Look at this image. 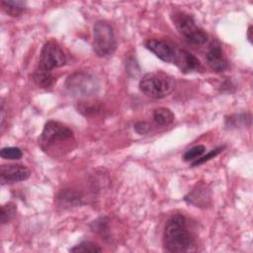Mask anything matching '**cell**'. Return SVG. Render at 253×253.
<instances>
[{
    "instance_id": "7a4b0ae2",
    "label": "cell",
    "mask_w": 253,
    "mask_h": 253,
    "mask_svg": "<svg viewBox=\"0 0 253 253\" xmlns=\"http://www.w3.org/2000/svg\"><path fill=\"white\" fill-rule=\"evenodd\" d=\"M195 238L189 229L188 219L183 214L171 216L164 228L163 245L168 252H186L194 244Z\"/></svg>"
},
{
    "instance_id": "8fae6325",
    "label": "cell",
    "mask_w": 253,
    "mask_h": 253,
    "mask_svg": "<svg viewBox=\"0 0 253 253\" xmlns=\"http://www.w3.org/2000/svg\"><path fill=\"white\" fill-rule=\"evenodd\" d=\"M185 201L195 207L206 208L211 203V191L206 184L199 183L185 196Z\"/></svg>"
},
{
    "instance_id": "ffe728a7",
    "label": "cell",
    "mask_w": 253,
    "mask_h": 253,
    "mask_svg": "<svg viewBox=\"0 0 253 253\" xmlns=\"http://www.w3.org/2000/svg\"><path fill=\"white\" fill-rule=\"evenodd\" d=\"M205 151H206L205 145H202V144L196 145L184 153L183 159L185 161H194V160L198 159L200 156H202Z\"/></svg>"
},
{
    "instance_id": "6da1fadb",
    "label": "cell",
    "mask_w": 253,
    "mask_h": 253,
    "mask_svg": "<svg viewBox=\"0 0 253 253\" xmlns=\"http://www.w3.org/2000/svg\"><path fill=\"white\" fill-rule=\"evenodd\" d=\"M74 133L67 126L57 121H48L39 137V145L47 154L58 156L72 149Z\"/></svg>"
},
{
    "instance_id": "52a82bcc",
    "label": "cell",
    "mask_w": 253,
    "mask_h": 253,
    "mask_svg": "<svg viewBox=\"0 0 253 253\" xmlns=\"http://www.w3.org/2000/svg\"><path fill=\"white\" fill-rule=\"evenodd\" d=\"M66 62V56L59 43L53 40L47 41L42 47L38 67L51 71L61 67Z\"/></svg>"
},
{
    "instance_id": "4fadbf2b",
    "label": "cell",
    "mask_w": 253,
    "mask_h": 253,
    "mask_svg": "<svg viewBox=\"0 0 253 253\" xmlns=\"http://www.w3.org/2000/svg\"><path fill=\"white\" fill-rule=\"evenodd\" d=\"M33 80L34 82L41 88L47 89L51 87L55 83V77L51 73V71H47L44 69H42L40 67H37L36 70L33 72Z\"/></svg>"
},
{
    "instance_id": "603a6c76",
    "label": "cell",
    "mask_w": 253,
    "mask_h": 253,
    "mask_svg": "<svg viewBox=\"0 0 253 253\" xmlns=\"http://www.w3.org/2000/svg\"><path fill=\"white\" fill-rule=\"evenodd\" d=\"M251 34H252V26L250 25V26L248 27V30H247V39H248V41H249V42H251V41H252Z\"/></svg>"
},
{
    "instance_id": "8992f818",
    "label": "cell",
    "mask_w": 253,
    "mask_h": 253,
    "mask_svg": "<svg viewBox=\"0 0 253 253\" xmlns=\"http://www.w3.org/2000/svg\"><path fill=\"white\" fill-rule=\"evenodd\" d=\"M173 23L180 35L190 43L201 45L208 40L206 32L198 26L195 19L185 12H176L172 17Z\"/></svg>"
},
{
    "instance_id": "9c48e42d",
    "label": "cell",
    "mask_w": 253,
    "mask_h": 253,
    "mask_svg": "<svg viewBox=\"0 0 253 253\" xmlns=\"http://www.w3.org/2000/svg\"><path fill=\"white\" fill-rule=\"evenodd\" d=\"M31 175L28 167L21 164H4L0 167V182L2 185L14 184L27 180Z\"/></svg>"
},
{
    "instance_id": "9a60e30c",
    "label": "cell",
    "mask_w": 253,
    "mask_h": 253,
    "mask_svg": "<svg viewBox=\"0 0 253 253\" xmlns=\"http://www.w3.org/2000/svg\"><path fill=\"white\" fill-rule=\"evenodd\" d=\"M81 197L78 193L73 192V191H69V190H65L59 193V195L57 196V202L59 204V206L61 207H73V206H77L81 204Z\"/></svg>"
},
{
    "instance_id": "3957f363",
    "label": "cell",
    "mask_w": 253,
    "mask_h": 253,
    "mask_svg": "<svg viewBox=\"0 0 253 253\" xmlns=\"http://www.w3.org/2000/svg\"><path fill=\"white\" fill-rule=\"evenodd\" d=\"M175 88V79L163 72H149L139 81L140 91L147 97L162 99Z\"/></svg>"
},
{
    "instance_id": "5b68a950",
    "label": "cell",
    "mask_w": 253,
    "mask_h": 253,
    "mask_svg": "<svg viewBox=\"0 0 253 253\" xmlns=\"http://www.w3.org/2000/svg\"><path fill=\"white\" fill-rule=\"evenodd\" d=\"M65 87L73 97L88 98L97 94L100 85L93 74L80 70L73 72L67 77Z\"/></svg>"
},
{
    "instance_id": "e0dca14e",
    "label": "cell",
    "mask_w": 253,
    "mask_h": 253,
    "mask_svg": "<svg viewBox=\"0 0 253 253\" xmlns=\"http://www.w3.org/2000/svg\"><path fill=\"white\" fill-rule=\"evenodd\" d=\"M17 208L13 203H8L6 205H3L1 207V212H0V220L2 224H5L9 222L16 214Z\"/></svg>"
},
{
    "instance_id": "d6986e66",
    "label": "cell",
    "mask_w": 253,
    "mask_h": 253,
    "mask_svg": "<svg viewBox=\"0 0 253 253\" xmlns=\"http://www.w3.org/2000/svg\"><path fill=\"white\" fill-rule=\"evenodd\" d=\"M0 156L3 159L18 160L23 156V152L19 147H14V146L3 147L0 151Z\"/></svg>"
},
{
    "instance_id": "5bb4252c",
    "label": "cell",
    "mask_w": 253,
    "mask_h": 253,
    "mask_svg": "<svg viewBox=\"0 0 253 253\" xmlns=\"http://www.w3.org/2000/svg\"><path fill=\"white\" fill-rule=\"evenodd\" d=\"M152 118H153L154 123L157 126H169L170 124L173 123V121L175 119V116H174L173 112L170 109L160 107V108H157L153 111Z\"/></svg>"
},
{
    "instance_id": "ba28073f",
    "label": "cell",
    "mask_w": 253,
    "mask_h": 253,
    "mask_svg": "<svg viewBox=\"0 0 253 253\" xmlns=\"http://www.w3.org/2000/svg\"><path fill=\"white\" fill-rule=\"evenodd\" d=\"M145 46L162 61L172 64L176 63L179 48H177L170 42L159 39H150L146 41Z\"/></svg>"
},
{
    "instance_id": "ac0fdd59",
    "label": "cell",
    "mask_w": 253,
    "mask_h": 253,
    "mask_svg": "<svg viewBox=\"0 0 253 253\" xmlns=\"http://www.w3.org/2000/svg\"><path fill=\"white\" fill-rule=\"evenodd\" d=\"M70 252H101L102 248L90 241H83L69 249Z\"/></svg>"
},
{
    "instance_id": "30bf717a",
    "label": "cell",
    "mask_w": 253,
    "mask_h": 253,
    "mask_svg": "<svg viewBox=\"0 0 253 253\" xmlns=\"http://www.w3.org/2000/svg\"><path fill=\"white\" fill-rule=\"evenodd\" d=\"M206 60L208 65L216 72L223 71L228 67L227 58L221 48V45L216 41H213L210 44L206 53Z\"/></svg>"
},
{
    "instance_id": "2e32d148",
    "label": "cell",
    "mask_w": 253,
    "mask_h": 253,
    "mask_svg": "<svg viewBox=\"0 0 253 253\" xmlns=\"http://www.w3.org/2000/svg\"><path fill=\"white\" fill-rule=\"evenodd\" d=\"M1 6L8 15L18 17L25 11L26 2L19 0H2Z\"/></svg>"
},
{
    "instance_id": "277c9868",
    "label": "cell",
    "mask_w": 253,
    "mask_h": 253,
    "mask_svg": "<svg viewBox=\"0 0 253 253\" xmlns=\"http://www.w3.org/2000/svg\"><path fill=\"white\" fill-rule=\"evenodd\" d=\"M117 48L115 30L111 23L99 20L93 27V49L100 57L112 55Z\"/></svg>"
},
{
    "instance_id": "7402d4cb",
    "label": "cell",
    "mask_w": 253,
    "mask_h": 253,
    "mask_svg": "<svg viewBox=\"0 0 253 253\" xmlns=\"http://www.w3.org/2000/svg\"><path fill=\"white\" fill-rule=\"evenodd\" d=\"M133 127L138 134H146L150 130V124L147 122H137Z\"/></svg>"
},
{
    "instance_id": "7c38bea8",
    "label": "cell",
    "mask_w": 253,
    "mask_h": 253,
    "mask_svg": "<svg viewBox=\"0 0 253 253\" xmlns=\"http://www.w3.org/2000/svg\"><path fill=\"white\" fill-rule=\"evenodd\" d=\"M175 65L185 73L196 72L203 69L200 60L193 53L185 49H179Z\"/></svg>"
},
{
    "instance_id": "44dd1931",
    "label": "cell",
    "mask_w": 253,
    "mask_h": 253,
    "mask_svg": "<svg viewBox=\"0 0 253 253\" xmlns=\"http://www.w3.org/2000/svg\"><path fill=\"white\" fill-rule=\"evenodd\" d=\"M224 148V146H218L212 150H211L210 152H208L206 155H203V156H200L198 159H196L193 163H192V166H199L209 160H211V158L215 157L218 153H220L222 151V149Z\"/></svg>"
}]
</instances>
